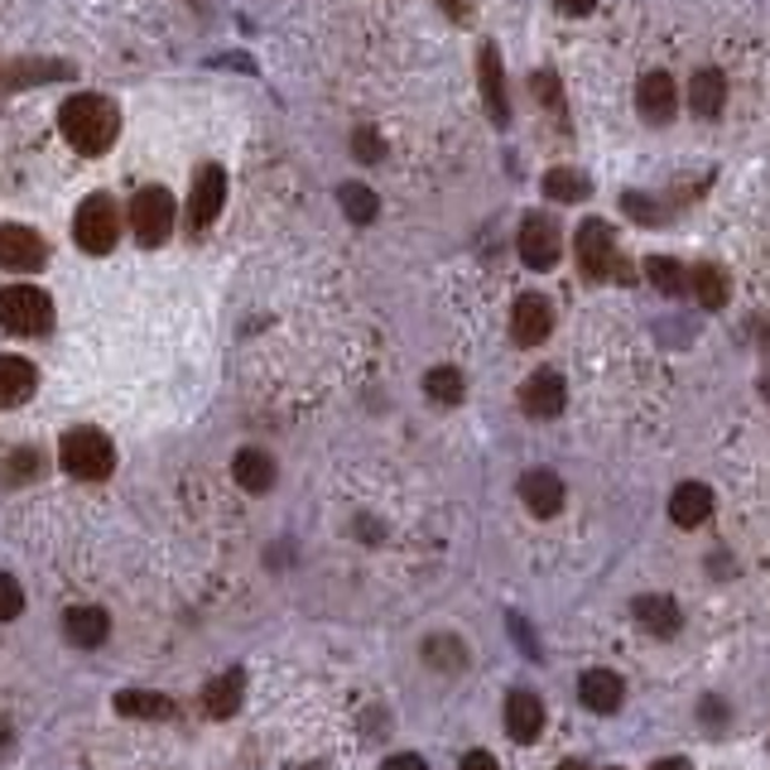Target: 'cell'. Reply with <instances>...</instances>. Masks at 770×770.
I'll list each match as a JSON object with an SVG mask.
<instances>
[{
  "label": "cell",
  "instance_id": "obj_1",
  "mask_svg": "<svg viewBox=\"0 0 770 770\" xmlns=\"http://www.w3.org/2000/svg\"><path fill=\"white\" fill-rule=\"evenodd\" d=\"M58 130L68 136L72 150L82 154H107L116 136H121V111H116L111 97L101 92H82V97H68L63 111H58Z\"/></svg>",
  "mask_w": 770,
  "mask_h": 770
},
{
  "label": "cell",
  "instance_id": "obj_2",
  "mask_svg": "<svg viewBox=\"0 0 770 770\" xmlns=\"http://www.w3.org/2000/svg\"><path fill=\"white\" fill-rule=\"evenodd\" d=\"M0 328L14 332V338H43L53 328V299L39 284L0 289Z\"/></svg>",
  "mask_w": 770,
  "mask_h": 770
},
{
  "label": "cell",
  "instance_id": "obj_3",
  "mask_svg": "<svg viewBox=\"0 0 770 770\" xmlns=\"http://www.w3.org/2000/svg\"><path fill=\"white\" fill-rule=\"evenodd\" d=\"M58 462H63L78 482H101V477H111V468H116V448L101 429H72V433H63V443H58Z\"/></svg>",
  "mask_w": 770,
  "mask_h": 770
},
{
  "label": "cell",
  "instance_id": "obj_4",
  "mask_svg": "<svg viewBox=\"0 0 770 770\" xmlns=\"http://www.w3.org/2000/svg\"><path fill=\"white\" fill-rule=\"evenodd\" d=\"M72 237L87 256H107L116 251V241H121V208L107 198V193H92L82 198L78 208V222H72Z\"/></svg>",
  "mask_w": 770,
  "mask_h": 770
},
{
  "label": "cell",
  "instance_id": "obj_5",
  "mask_svg": "<svg viewBox=\"0 0 770 770\" xmlns=\"http://www.w3.org/2000/svg\"><path fill=\"white\" fill-rule=\"evenodd\" d=\"M130 231H136L140 246H164L169 231H173V198L164 188H140L136 198H130V212H126Z\"/></svg>",
  "mask_w": 770,
  "mask_h": 770
},
{
  "label": "cell",
  "instance_id": "obj_6",
  "mask_svg": "<svg viewBox=\"0 0 770 770\" xmlns=\"http://www.w3.org/2000/svg\"><path fill=\"white\" fill-rule=\"evenodd\" d=\"M578 266H583L588 280H607V274H621V280H627V274H631V270H621V266H617L612 227L598 222V217L578 227Z\"/></svg>",
  "mask_w": 770,
  "mask_h": 770
},
{
  "label": "cell",
  "instance_id": "obj_7",
  "mask_svg": "<svg viewBox=\"0 0 770 770\" xmlns=\"http://www.w3.org/2000/svg\"><path fill=\"white\" fill-rule=\"evenodd\" d=\"M516 246H520V260H526L530 270H554V260H559V227L549 222V217H540V212H530L526 222H520V237H516Z\"/></svg>",
  "mask_w": 770,
  "mask_h": 770
},
{
  "label": "cell",
  "instance_id": "obj_8",
  "mask_svg": "<svg viewBox=\"0 0 770 770\" xmlns=\"http://www.w3.org/2000/svg\"><path fill=\"white\" fill-rule=\"evenodd\" d=\"M227 202V173L217 164H202L198 179H193V193H188V222H193L198 231L217 222V212H222Z\"/></svg>",
  "mask_w": 770,
  "mask_h": 770
},
{
  "label": "cell",
  "instance_id": "obj_9",
  "mask_svg": "<svg viewBox=\"0 0 770 770\" xmlns=\"http://www.w3.org/2000/svg\"><path fill=\"white\" fill-rule=\"evenodd\" d=\"M43 260H49V246H43L39 231H29V227H0V266H6V270L34 274Z\"/></svg>",
  "mask_w": 770,
  "mask_h": 770
},
{
  "label": "cell",
  "instance_id": "obj_10",
  "mask_svg": "<svg viewBox=\"0 0 770 770\" xmlns=\"http://www.w3.org/2000/svg\"><path fill=\"white\" fill-rule=\"evenodd\" d=\"M511 332H516L520 347H540L549 332H554V309H549V299L520 294L516 309H511Z\"/></svg>",
  "mask_w": 770,
  "mask_h": 770
},
{
  "label": "cell",
  "instance_id": "obj_11",
  "mask_svg": "<svg viewBox=\"0 0 770 770\" xmlns=\"http://www.w3.org/2000/svg\"><path fill=\"white\" fill-rule=\"evenodd\" d=\"M563 477L559 472H549V468H534V472H526L520 477V501L530 506V516H540V520H549V516H559L563 511Z\"/></svg>",
  "mask_w": 770,
  "mask_h": 770
},
{
  "label": "cell",
  "instance_id": "obj_12",
  "mask_svg": "<svg viewBox=\"0 0 770 770\" xmlns=\"http://www.w3.org/2000/svg\"><path fill=\"white\" fill-rule=\"evenodd\" d=\"M477 82H482V101H487L491 121L506 126L511 121V101H506V68H501L497 43H487V49L477 53Z\"/></svg>",
  "mask_w": 770,
  "mask_h": 770
},
{
  "label": "cell",
  "instance_id": "obj_13",
  "mask_svg": "<svg viewBox=\"0 0 770 770\" xmlns=\"http://www.w3.org/2000/svg\"><path fill=\"white\" fill-rule=\"evenodd\" d=\"M563 400H569V386H563V376L559 371H534L526 390H520V404H526V414L534 419H554L563 410Z\"/></svg>",
  "mask_w": 770,
  "mask_h": 770
},
{
  "label": "cell",
  "instance_id": "obj_14",
  "mask_svg": "<svg viewBox=\"0 0 770 770\" xmlns=\"http://www.w3.org/2000/svg\"><path fill=\"white\" fill-rule=\"evenodd\" d=\"M631 617L641 621V631L660 636V641H670V636H679V627H684V612H679L674 598H664V592H646V598L631 602Z\"/></svg>",
  "mask_w": 770,
  "mask_h": 770
},
{
  "label": "cell",
  "instance_id": "obj_15",
  "mask_svg": "<svg viewBox=\"0 0 770 770\" xmlns=\"http://www.w3.org/2000/svg\"><path fill=\"white\" fill-rule=\"evenodd\" d=\"M636 107H641V116L646 121H656V126L670 121V116L679 111V87H674L670 72H646L641 87H636Z\"/></svg>",
  "mask_w": 770,
  "mask_h": 770
},
{
  "label": "cell",
  "instance_id": "obj_16",
  "mask_svg": "<svg viewBox=\"0 0 770 770\" xmlns=\"http://www.w3.org/2000/svg\"><path fill=\"white\" fill-rule=\"evenodd\" d=\"M506 732H511L516 742H534V737L544 732V703H540V693L516 689L511 699H506Z\"/></svg>",
  "mask_w": 770,
  "mask_h": 770
},
{
  "label": "cell",
  "instance_id": "obj_17",
  "mask_svg": "<svg viewBox=\"0 0 770 770\" xmlns=\"http://www.w3.org/2000/svg\"><path fill=\"white\" fill-rule=\"evenodd\" d=\"M578 699H583V708H592V713H617L621 699H627V684H621L617 670H588L583 679H578Z\"/></svg>",
  "mask_w": 770,
  "mask_h": 770
},
{
  "label": "cell",
  "instance_id": "obj_18",
  "mask_svg": "<svg viewBox=\"0 0 770 770\" xmlns=\"http://www.w3.org/2000/svg\"><path fill=\"white\" fill-rule=\"evenodd\" d=\"M713 491H708L703 482H684V487H674V497H670V520L679 530H699L708 516H713Z\"/></svg>",
  "mask_w": 770,
  "mask_h": 770
},
{
  "label": "cell",
  "instance_id": "obj_19",
  "mask_svg": "<svg viewBox=\"0 0 770 770\" xmlns=\"http://www.w3.org/2000/svg\"><path fill=\"white\" fill-rule=\"evenodd\" d=\"M241 699H246V674L227 670V674H217L212 684L202 689V713H208V718H231V713H241Z\"/></svg>",
  "mask_w": 770,
  "mask_h": 770
},
{
  "label": "cell",
  "instance_id": "obj_20",
  "mask_svg": "<svg viewBox=\"0 0 770 770\" xmlns=\"http://www.w3.org/2000/svg\"><path fill=\"white\" fill-rule=\"evenodd\" d=\"M63 631H68V641H72V646L97 650V646L111 636V617L101 612V607H72V612L63 617Z\"/></svg>",
  "mask_w": 770,
  "mask_h": 770
},
{
  "label": "cell",
  "instance_id": "obj_21",
  "mask_svg": "<svg viewBox=\"0 0 770 770\" xmlns=\"http://www.w3.org/2000/svg\"><path fill=\"white\" fill-rule=\"evenodd\" d=\"M34 396V367L24 357H0V410H14Z\"/></svg>",
  "mask_w": 770,
  "mask_h": 770
},
{
  "label": "cell",
  "instance_id": "obj_22",
  "mask_svg": "<svg viewBox=\"0 0 770 770\" xmlns=\"http://www.w3.org/2000/svg\"><path fill=\"white\" fill-rule=\"evenodd\" d=\"M231 477L246 487V491H270L274 487V458L266 453V448H241L237 462H231Z\"/></svg>",
  "mask_w": 770,
  "mask_h": 770
},
{
  "label": "cell",
  "instance_id": "obj_23",
  "mask_svg": "<svg viewBox=\"0 0 770 770\" xmlns=\"http://www.w3.org/2000/svg\"><path fill=\"white\" fill-rule=\"evenodd\" d=\"M722 101H728V82H722V72H718V68L693 72V82H689V107L699 111L703 121H713V116L722 111Z\"/></svg>",
  "mask_w": 770,
  "mask_h": 770
},
{
  "label": "cell",
  "instance_id": "obj_24",
  "mask_svg": "<svg viewBox=\"0 0 770 770\" xmlns=\"http://www.w3.org/2000/svg\"><path fill=\"white\" fill-rule=\"evenodd\" d=\"M116 713L121 718H169L173 699L154 689H126V693H116Z\"/></svg>",
  "mask_w": 770,
  "mask_h": 770
},
{
  "label": "cell",
  "instance_id": "obj_25",
  "mask_svg": "<svg viewBox=\"0 0 770 770\" xmlns=\"http://www.w3.org/2000/svg\"><path fill=\"white\" fill-rule=\"evenodd\" d=\"M689 289H693V299L703 303V309H722L732 294V280H728V270H718V266H699L689 274Z\"/></svg>",
  "mask_w": 770,
  "mask_h": 770
},
{
  "label": "cell",
  "instance_id": "obj_26",
  "mask_svg": "<svg viewBox=\"0 0 770 770\" xmlns=\"http://www.w3.org/2000/svg\"><path fill=\"white\" fill-rule=\"evenodd\" d=\"M424 664L439 674H458L462 664H468V646L458 641V636H429L424 641Z\"/></svg>",
  "mask_w": 770,
  "mask_h": 770
},
{
  "label": "cell",
  "instance_id": "obj_27",
  "mask_svg": "<svg viewBox=\"0 0 770 770\" xmlns=\"http://www.w3.org/2000/svg\"><path fill=\"white\" fill-rule=\"evenodd\" d=\"M34 477H43V453H39V448H14V453L0 462V482H6V487H24V482H34Z\"/></svg>",
  "mask_w": 770,
  "mask_h": 770
},
{
  "label": "cell",
  "instance_id": "obj_28",
  "mask_svg": "<svg viewBox=\"0 0 770 770\" xmlns=\"http://www.w3.org/2000/svg\"><path fill=\"white\" fill-rule=\"evenodd\" d=\"M646 274H650V284H656L660 294H684V289H689V274H684V266H679L674 256H650Z\"/></svg>",
  "mask_w": 770,
  "mask_h": 770
},
{
  "label": "cell",
  "instance_id": "obj_29",
  "mask_svg": "<svg viewBox=\"0 0 770 770\" xmlns=\"http://www.w3.org/2000/svg\"><path fill=\"white\" fill-rule=\"evenodd\" d=\"M424 390H429V400H439V404H458L462 396H468V386H462V371L458 367H433L424 376Z\"/></svg>",
  "mask_w": 770,
  "mask_h": 770
},
{
  "label": "cell",
  "instance_id": "obj_30",
  "mask_svg": "<svg viewBox=\"0 0 770 770\" xmlns=\"http://www.w3.org/2000/svg\"><path fill=\"white\" fill-rule=\"evenodd\" d=\"M338 202H342V212L352 217V222H361V227L376 222V212H381V202H376V193H371L367 183H347L342 193H338Z\"/></svg>",
  "mask_w": 770,
  "mask_h": 770
},
{
  "label": "cell",
  "instance_id": "obj_31",
  "mask_svg": "<svg viewBox=\"0 0 770 770\" xmlns=\"http://www.w3.org/2000/svg\"><path fill=\"white\" fill-rule=\"evenodd\" d=\"M544 193L554 202H578V198H588V179L578 169H554L544 179Z\"/></svg>",
  "mask_w": 770,
  "mask_h": 770
},
{
  "label": "cell",
  "instance_id": "obj_32",
  "mask_svg": "<svg viewBox=\"0 0 770 770\" xmlns=\"http://www.w3.org/2000/svg\"><path fill=\"white\" fill-rule=\"evenodd\" d=\"M24 612V588L10 573H0V621H14Z\"/></svg>",
  "mask_w": 770,
  "mask_h": 770
},
{
  "label": "cell",
  "instance_id": "obj_33",
  "mask_svg": "<svg viewBox=\"0 0 770 770\" xmlns=\"http://www.w3.org/2000/svg\"><path fill=\"white\" fill-rule=\"evenodd\" d=\"M352 154L361 159V164H376V159L386 154V144H381L376 130H357V136H352Z\"/></svg>",
  "mask_w": 770,
  "mask_h": 770
},
{
  "label": "cell",
  "instance_id": "obj_34",
  "mask_svg": "<svg viewBox=\"0 0 770 770\" xmlns=\"http://www.w3.org/2000/svg\"><path fill=\"white\" fill-rule=\"evenodd\" d=\"M534 92H540L544 107H559V101H563V87H559L554 72H534Z\"/></svg>",
  "mask_w": 770,
  "mask_h": 770
},
{
  "label": "cell",
  "instance_id": "obj_35",
  "mask_svg": "<svg viewBox=\"0 0 770 770\" xmlns=\"http://www.w3.org/2000/svg\"><path fill=\"white\" fill-rule=\"evenodd\" d=\"M458 770H501V766H497V757H491V751H468Z\"/></svg>",
  "mask_w": 770,
  "mask_h": 770
},
{
  "label": "cell",
  "instance_id": "obj_36",
  "mask_svg": "<svg viewBox=\"0 0 770 770\" xmlns=\"http://www.w3.org/2000/svg\"><path fill=\"white\" fill-rule=\"evenodd\" d=\"M386 770H429V761H424V757H414V751H400V757H390V761H386Z\"/></svg>",
  "mask_w": 770,
  "mask_h": 770
},
{
  "label": "cell",
  "instance_id": "obj_37",
  "mask_svg": "<svg viewBox=\"0 0 770 770\" xmlns=\"http://www.w3.org/2000/svg\"><path fill=\"white\" fill-rule=\"evenodd\" d=\"M627 208H631V212H641V222H660V217H656V202L641 198V193H627Z\"/></svg>",
  "mask_w": 770,
  "mask_h": 770
},
{
  "label": "cell",
  "instance_id": "obj_38",
  "mask_svg": "<svg viewBox=\"0 0 770 770\" xmlns=\"http://www.w3.org/2000/svg\"><path fill=\"white\" fill-rule=\"evenodd\" d=\"M554 6L563 14H592V10H598V0H554Z\"/></svg>",
  "mask_w": 770,
  "mask_h": 770
},
{
  "label": "cell",
  "instance_id": "obj_39",
  "mask_svg": "<svg viewBox=\"0 0 770 770\" xmlns=\"http://www.w3.org/2000/svg\"><path fill=\"white\" fill-rule=\"evenodd\" d=\"M439 6L453 14V20H468V14H472V0H439Z\"/></svg>",
  "mask_w": 770,
  "mask_h": 770
},
{
  "label": "cell",
  "instance_id": "obj_40",
  "mask_svg": "<svg viewBox=\"0 0 770 770\" xmlns=\"http://www.w3.org/2000/svg\"><path fill=\"white\" fill-rule=\"evenodd\" d=\"M699 713H703V722H722V718H728V708H722L718 699H703Z\"/></svg>",
  "mask_w": 770,
  "mask_h": 770
},
{
  "label": "cell",
  "instance_id": "obj_41",
  "mask_svg": "<svg viewBox=\"0 0 770 770\" xmlns=\"http://www.w3.org/2000/svg\"><path fill=\"white\" fill-rule=\"evenodd\" d=\"M650 770H689V761H679V757H664V761H656Z\"/></svg>",
  "mask_w": 770,
  "mask_h": 770
},
{
  "label": "cell",
  "instance_id": "obj_42",
  "mask_svg": "<svg viewBox=\"0 0 770 770\" xmlns=\"http://www.w3.org/2000/svg\"><path fill=\"white\" fill-rule=\"evenodd\" d=\"M10 747V722H0V751Z\"/></svg>",
  "mask_w": 770,
  "mask_h": 770
},
{
  "label": "cell",
  "instance_id": "obj_43",
  "mask_svg": "<svg viewBox=\"0 0 770 770\" xmlns=\"http://www.w3.org/2000/svg\"><path fill=\"white\" fill-rule=\"evenodd\" d=\"M554 770H588V766H583V761H559Z\"/></svg>",
  "mask_w": 770,
  "mask_h": 770
},
{
  "label": "cell",
  "instance_id": "obj_44",
  "mask_svg": "<svg viewBox=\"0 0 770 770\" xmlns=\"http://www.w3.org/2000/svg\"><path fill=\"white\" fill-rule=\"evenodd\" d=\"M761 390H766V396H770V376H766V381H761Z\"/></svg>",
  "mask_w": 770,
  "mask_h": 770
},
{
  "label": "cell",
  "instance_id": "obj_45",
  "mask_svg": "<svg viewBox=\"0 0 770 770\" xmlns=\"http://www.w3.org/2000/svg\"><path fill=\"white\" fill-rule=\"evenodd\" d=\"M607 770H621V766H607Z\"/></svg>",
  "mask_w": 770,
  "mask_h": 770
}]
</instances>
